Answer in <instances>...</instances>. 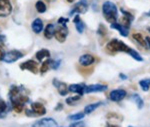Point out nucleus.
<instances>
[{
    "mask_svg": "<svg viewBox=\"0 0 150 127\" xmlns=\"http://www.w3.org/2000/svg\"><path fill=\"white\" fill-rule=\"evenodd\" d=\"M102 12L106 21H108L110 24L116 22L118 18V10L115 3H113L112 1H105L102 5Z\"/></svg>",
    "mask_w": 150,
    "mask_h": 127,
    "instance_id": "f257e3e1",
    "label": "nucleus"
},
{
    "mask_svg": "<svg viewBox=\"0 0 150 127\" xmlns=\"http://www.w3.org/2000/svg\"><path fill=\"white\" fill-rule=\"evenodd\" d=\"M130 47L123 43L122 41L117 40V39H112L106 45V49L109 51L110 53H115V52H126Z\"/></svg>",
    "mask_w": 150,
    "mask_h": 127,
    "instance_id": "f03ea898",
    "label": "nucleus"
},
{
    "mask_svg": "<svg viewBox=\"0 0 150 127\" xmlns=\"http://www.w3.org/2000/svg\"><path fill=\"white\" fill-rule=\"evenodd\" d=\"M22 57H23V53L20 52L19 50H10L7 53H5L2 61H4L6 63H14L16 61H18L19 59H21Z\"/></svg>",
    "mask_w": 150,
    "mask_h": 127,
    "instance_id": "7ed1b4c3",
    "label": "nucleus"
},
{
    "mask_svg": "<svg viewBox=\"0 0 150 127\" xmlns=\"http://www.w3.org/2000/svg\"><path fill=\"white\" fill-rule=\"evenodd\" d=\"M88 10V4H87L86 0H81L80 2H77L76 4L73 6L72 10L69 12V15H73V14H83L86 13V11Z\"/></svg>",
    "mask_w": 150,
    "mask_h": 127,
    "instance_id": "20e7f679",
    "label": "nucleus"
},
{
    "mask_svg": "<svg viewBox=\"0 0 150 127\" xmlns=\"http://www.w3.org/2000/svg\"><path fill=\"white\" fill-rule=\"evenodd\" d=\"M12 12L10 0H0V17H7Z\"/></svg>",
    "mask_w": 150,
    "mask_h": 127,
    "instance_id": "39448f33",
    "label": "nucleus"
},
{
    "mask_svg": "<svg viewBox=\"0 0 150 127\" xmlns=\"http://www.w3.org/2000/svg\"><path fill=\"white\" fill-rule=\"evenodd\" d=\"M68 35V29H67L66 25H60L59 27L55 29V34L54 37L56 38V40L60 43H63L66 40V37Z\"/></svg>",
    "mask_w": 150,
    "mask_h": 127,
    "instance_id": "423d86ee",
    "label": "nucleus"
},
{
    "mask_svg": "<svg viewBox=\"0 0 150 127\" xmlns=\"http://www.w3.org/2000/svg\"><path fill=\"white\" fill-rule=\"evenodd\" d=\"M20 69L21 70H28L29 72L36 74V73L38 72V63L35 62V61L32 59L27 60V61H25V62L21 63Z\"/></svg>",
    "mask_w": 150,
    "mask_h": 127,
    "instance_id": "0eeeda50",
    "label": "nucleus"
},
{
    "mask_svg": "<svg viewBox=\"0 0 150 127\" xmlns=\"http://www.w3.org/2000/svg\"><path fill=\"white\" fill-rule=\"evenodd\" d=\"M32 127H57V122L53 118H42L34 122Z\"/></svg>",
    "mask_w": 150,
    "mask_h": 127,
    "instance_id": "6e6552de",
    "label": "nucleus"
},
{
    "mask_svg": "<svg viewBox=\"0 0 150 127\" xmlns=\"http://www.w3.org/2000/svg\"><path fill=\"white\" fill-rule=\"evenodd\" d=\"M126 91L123 89H115L112 90L109 94V98L111 101H114V102H119L121 101L122 99H124L126 97Z\"/></svg>",
    "mask_w": 150,
    "mask_h": 127,
    "instance_id": "1a4fd4ad",
    "label": "nucleus"
},
{
    "mask_svg": "<svg viewBox=\"0 0 150 127\" xmlns=\"http://www.w3.org/2000/svg\"><path fill=\"white\" fill-rule=\"evenodd\" d=\"M107 90V85L102 84H92L85 86L84 88V93H93V92H103Z\"/></svg>",
    "mask_w": 150,
    "mask_h": 127,
    "instance_id": "9d476101",
    "label": "nucleus"
},
{
    "mask_svg": "<svg viewBox=\"0 0 150 127\" xmlns=\"http://www.w3.org/2000/svg\"><path fill=\"white\" fill-rule=\"evenodd\" d=\"M52 83H53V85L57 88L58 93L61 95V96H65V95H67V93L69 92L68 91V86H67L64 82H61L57 79H53Z\"/></svg>",
    "mask_w": 150,
    "mask_h": 127,
    "instance_id": "9b49d317",
    "label": "nucleus"
},
{
    "mask_svg": "<svg viewBox=\"0 0 150 127\" xmlns=\"http://www.w3.org/2000/svg\"><path fill=\"white\" fill-rule=\"evenodd\" d=\"M31 110L34 112L35 116H42L46 114V108L44 107V105L39 103V102L31 103Z\"/></svg>",
    "mask_w": 150,
    "mask_h": 127,
    "instance_id": "f8f14e48",
    "label": "nucleus"
},
{
    "mask_svg": "<svg viewBox=\"0 0 150 127\" xmlns=\"http://www.w3.org/2000/svg\"><path fill=\"white\" fill-rule=\"evenodd\" d=\"M94 61H95V58L91 54H83L79 57V63L82 66H90L94 63Z\"/></svg>",
    "mask_w": 150,
    "mask_h": 127,
    "instance_id": "ddd939ff",
    "label": "nucleus"
},
{
    "mask_svg": "<svg viewBox=\"0 0 150 127\" xmlns=\"http://www.w3.org/2000/svg\"><path fill=\"white\" fill-rule=\"evenodd\" d=\"M31 28H32L33 32L35 34H39L40 32H42V30L44 29V24L43 21L40 18H35L33 20L32 24H31Z\"/></svg>",
    "mask_w": 150,
    "mask_h": 127,
    "instance_id": "4468645a",
    "label": "nucleus"
},
{
    "mask_svg": "<svg viewBox=\"0 0 150 127\" xmlns=\"http://www.w3.org/2000/svg\"><path fill=\"white\" fill-rule=\"evenodd\" d=\"M84 86L83 84H71L68 86V91L72 92V93H77L78 95H83L84 94Z\"/></svg>",
    "mask_w": 150,
    "mask_h": 127,
    "instance_id": "2eb2a0df",
    "label": "nucleus"
},
{
    "mask_svg": "<svg viewBox=\"0 0 150 127\" xmlns=\"http://www.w3.org/2000/svg\"><path fill=\"white\" fill-rule=\"evenodd\" d=\"M55 29H56V26L53 23H49L46 25V27L44 28V36L46 39H51L52 37H54L55 34Z\"/></svg>",
    "mask_w": 150,
    "mask_h": 127,
    "instance_id": "dca6fc26",
    "label": "nucleus"
},
{
    "mask_svg": "<svg viewBox=\"0 0 150 127\" xmlns=\"http://www.w3.org/2000/svg\"><path fill=\"white\" fill-rule=\"evenodd\" d=\"M110 27L112 29H116V30L119 31V33L121 34L122 36H124V37H127L128 34H129V32H128V28L124 27L123 25H121L120 23H111L110 24Z\"/></svg>",
    "mask_w": 150,
    "mask_h": 127,
    "instance_id": "f3484780",
    "label": "nucleus"
},
{
    "mask_svg": "<svg viewBox=\"0 0 150 127\" xmlns=\"http://www.w3.org/2000/svg\"><path fill=\"white\" fill-rule=\"evenodd\" d=\"M73 22L75 24V28H76L77 32L79 33H82L84 30V24L82 22V20L80 19V16H79V14H77V15H75L74 19H73Z\"/></svg>",
    "mask_w": 150,
    "mask_h": 127,
    "instance_id": "a211bd4d",
    "label": "nucleus"
},
{
    "mask_svg": "<svg viewBox=\"0 0 150 127\" xmlns=\"http://www.w3.org/2000/svg\"><path fill=\"white\" fill-rule=\"evenodd\" d=\"M36 59L38 61H43L45 58H49L50 57V51L47 49H40L39 51L36 52Z\"/></svg>",
    "mask_w": 150,
    "mask_h": 127,
    "instance_id": "6ab92c4d",
    "label": "nucleus"
},
{
    "mask_svg": "<svg viewBox=\"0 0 150 127\" xmlns=\"http://www.w3.org/2000/svg\"><path fill=\"white\" fill-rule=\"evenodd\" d=\"M102 104V102H96V103H92V104H88L85 106L84 108V113L85 114H90L95 110L96 108H98L100 105Z\"/></svg>",
    "mask_w": 150,
    "mask_h": 127,
    "instance_id": "aec40b11",
    "label": "nucleus"
},
{
    "mask_svg": "<svg viewBox=\"0 0 150 127\" xmlns=\"http://www.w3.org/2000/svg\"><path fill=\"white\" fill-rule=\"evenodd\" d=\"M35 8H36V11L38 13H45L47 10V6L42 0H38L37 2L35 3Z\"/></svg>",
    "mask_w": 150,
    "mask_h": 127,
    "instance_id": "412c9836",
    "label": "nucleus"
},
{
    "mask_svg": "<svg viewBox=\"0 0 150 127\" xmlns=\"http://www.w3.org/2000/svg\"><path fill=\"white\" fill-rule=\"evenodd\" d=\"M51 63H52V60L50 59V58H47L46 60L44 61V62L41 64V67H40V72L42 73V74H44V73H46L48 70L51 68Z\"/></svg>",
    "mask_w": 150,
    "mask_h": 127,
    "instance_id": "4be33fe9",
    "label": "nucleus"
},
{
    "mask_svg": "<svg viewBox=\"0 0 150 127\" xmlns=\"http://www.w3.org/2000/svg\"><path fill=\"white\" fill-rule=\"evenodd\" d=\"M7 110H8V106H7L6 102L4 100L0 99V118L5 117Z\"/></svg>",
    "mask_w": 150,
    "mask_h": 127,
    "instance_id": "5701e85b",
    "label": "nucleus"
},
{
    "mask_svg": "<svg viewBox=\"0 0 150 127\" xmlns=\"http://www.w3.org/2000/svg\"><path fill=\"white\" fill-rule=\"evenodd\" d=\"M84 116H85V113H84V112H78V113L69 115L67 117V119L70 121H79V120H81V119H83Z\"/></svg>",
    "mask_w": 150,
    "mask_h": 127,
    "instance_id": "b1692460",
    "label": "nucleus"
},
{
    "mask_svg": "<svg viewBox=\"0 0 150 127\" xmlns=\"http://www.w3.org/2000/svg\"><path fill=\"white\" fill-rule=\"evenodd\" d=\"M133 39H134L136 42H138L140 45L143 46V47H145L146 46V40H144V38L142 37V35L140 33H134L132 35Z\"/></svg>",
    "mask_w": 150,
    "mask_h": 127,
    "instance_id": "393cba45",
    "label": "nucleus"
},
{
    "mask_svg": "<svg viewBox=\"0 0 150 127\" xmlns=\"http://www.w3.org/2000/svg\"><path fill=\"white\" fill-rule=\"evenodd\" d=\"M127 53H128V54H129L130 56H131L133 59H135L136 61H140V62H141V61H143V58H142L141 56H140L139 53H138V52H136L135 50L131 49V48H129V49H128Z\"/></svg>",
    "mask_w": 150,
    "mask_h": 127,
    "instance_id": "a878e982",
    "label": "nucleus"
},
{
    "mask_svg": "<svg viewBox=\"0 0 150 127\" xmlns=\"http://www.w3.org/2000/svg\"><path fill=\"white\" fill-rule=\"evenodd\" d=\"M132 99L134 100V102H135V103H136L137 107H138L139 109L143 108V106H144V102H143V100H142V98L139 96L138 94H133V95H132Z\"/></svg>",
    "mask_w": 150,
    "mask_h": 127,
    "instance_id": "bb28decb",
    "label": "nucleus"
},
{
    "mask_svg": "<svg viewBox=\"0 0 150 127\" xmlns=\"http://www.w3.org/2000/svg\"><path fill=\"white\" fill-rule=\"evenodd\" d=\"M81 95H77V96H71V97H68L66 98V104L68 105H76L77 102L81 99Z\"/></svg>",
    "mask_w": 150,
    "mask_h": 127,
    "instance_id": "cd10ccee",
    "label": "nucleus"
},
{
    "mask_svg": "<svg viewBox=\"0 0 150 127\" xmlns=\"http://www.w3.org/2000/svg\"><path fill=\"white\" fill-rule=\"evenodd\" d=\"M139 85L143 91H148L150 87V79H143L139 81Z\"/></svg>",
    "mask_w": 150,
    "mask_h": 127,
    "instance_id": "c85d7f7f",
    "label": "nucleus"
},
{
    "mask_svg": "<svg viewBox=\"0 0 150 127\" xmlns=\"http://www.w3.org/2000/svg\"><path fill=\"white\" fill-rule=\"evenodd\" d=\"M12 108L15 112L17 113H21L23 111V108H24V104H21V103H18V102H15V103H12Z\"/></svg>",
    "mask_w": 150,
    "mask_h": 127,
    "instance_id": "c756f323",
    "label": "nucleus"
},
{
    "mask_svg": "<svg viewBox=\"0 0 150 127\" xmlns=\"http://www.w3.org/2000/svg\"><path fill=\"white\" fill-rule=\"evenodd\" d=\"M60 64H61V60L58 59V60H52V63H51V69L53 70H56L59 68Z\"/></svg>",
    "mask_w": 150,
    "mask_h": 127,
    "instance_id": "7c9ffc66",
    "label": "nucleus"
},
{
    "mask_svg": "<svg viewBox=\"0 0 150 127\" xmlns=\"http://www.w3.org/2000/svg\"><path fill=\"white\" fill-rule=\"evenodd\" d=\"M69 127H85V123H84L83 121H76V122H74V123H72V124H70V126Z\"/></svg>",
    "mask_w": 150,
    "mask_h": 127,
    "instance_id": "2f4dec72",
    "label": "nucleus"
},
{
    "mask_svg": "<svg viewBox=\"0 0 150 127\" xmlns=\"http://www.w3.org/2000/svg\"><path fill=\"white\" fill-rule=\"evenodd\" d=\"M68 22V18H64V17H60L57 21V24L59 25H66V23Z\"/></svg>",
    "mask_w": 150,
    "mask_h": 127,
    "instance_id": "473e14b6",
    "label": "nucleus"
},
{
    "mask_svg": "<svg viewBox=\"0 0 150 127\" xmlns=\"http://www.w3.org/2000/svg\"><path fill=\"white\" fill-rule=\"evenodd\" d=\"M121 12H122V13H123V15H124V16H126L127 18H129V19H130V20H131V21L133 20V19H134V17H133V15H132L131 13H129V12H127V11L123 10V9H121Z\"/></svg>",
    "mask_w": 150,
    "mask_h": 127,
    "instance_id": "72a5a7b5",
    "label": "nucleus"
},
{
    "mask_svg": "<svg viewBox=\"0 0 150 127\" xmlns=\"http://www.w3.org/2000/svg\"><path fill=\"white\" fill-rule=\"evenodd\" d=\"M97 32L99 33V34H101V35H104V34H106V28L104 27L103 25H100L99 26V28H98V30H97Z\"/></svg>",
    "mask_w": 150,
    "mask_h": 127,
    "instance_id": "f704fd0d",
    "label": "nucleus"
},
{
    "mask_svg": "<svg viewBox=\"0 0 150 127\" xmlns=\"http://www.w3.org/2000/svg\"><path fill=\"white\" fill-rule=\"evenodd\" d=\"M4 55H5V52H4V49L1 47V46H0V61L3 60Z\"/></svg>",
    "mask_w": 150,
    "mask_h": 127,
    "instance_id": "c9c22d12",
    "label": "nucleus"
},
{
    "mask_svg": "<svg viewBox=\"0 0 150 127\" xmlns=\"http://www.w3.org/2000/svg\"><path fill=\"white\" fill-rule=\"evenodd\" d=\"M62 107H63V105H62V103H59V104H58V106L55 107V110H56V111H58V110H61Z\"/></svg>",
    "mask_w": 150,
    "mask_h": 127,
    "instance_id": "e433bc0d",
    "label": "nucleus"
},
{
    "mask_svg": "<svg viewBox=\"0 0 150 127\" xmlns=\"http://www.w3.org/2000/svg\"><path fill=\"white\" fill-rule=\"evenodd\" d=\"M119 77L121 78L122 80H126V79H127V76H126V75L123 74V73H120V74H119Z\"/></svg>",
    "mask_w": 150,
    "mask_h": 127,
    "instance_id": "4c0bfd02",
    "label": "nucleus"
},
{
    "mask_svg": "<svg viewBox=\"0 0 150 127\" xmlns=\"http://www.w3.org/2000/svg\"><path fill=\"white\" fill-rule=\"evenodd\" d=\"M4 41H5V36L2 35V34H0V43L4 42Z\"/></svg>",
    "mask_w": 150,
    "mask_h": 127,
    "instance_id": "58836bf2",
    "label": "nucleus"
},
{
    "mask_svg": "<svg viewBox=\"0 0 150 127\" xmlns=\"http://www.w3.org/2000/svg\"><path fill=\"white\" fill-rule=\"evenodd\" d=\"M145 39H146V42H147V44H148L149 48H150V37H146Z\"/></svg>",
    "mask_w": 150,
    "mask_h": 127,
    "instance_id": "ea45409f",
    "label": "nucleus"
},
{
    "mask_svg": "<svg viewBox=\"0 0 150 127\" xmlns=\"http://www.w3.org/2000/svg\"><path fill=\"white\" fill-rule=\"evenodd\" d=\"M67 2H69V3H72V2H74V0H67Z\"/></svg>",
    "mask_w": 150,
    "mask_h": 127,
    "instance_id": "a19ab883",
    "label": "nucleus"
},
{
    "mask_svg": "<svg viewBox=\"0 0 150 127\" xmlns=\"http://www.w3.org/2000/svg\"><path fill=\"white\" fill-rule=\"evenodd\" d=\"M145 15H146V16H150V11L148 12V13H146V14H145Z\"/></svg>",
    "mask_w": 150,
    "mask_h": 127,
    "instance_id": "79ce46f5",
    "label": "nucleus"
},
{
    "mask_svg": "<svg viewBox=\"0 0 150 127\" xmlns=\"http://www.w3.org/2000/svg\"><path fill=\"white\" fill-rule=\"evenodd\" d=\"M110 127H119V126H116V125H112V126H110Z\"/></svg>",
    "mask_w": 150,
    "mask_h": 127,
    "instance_id": "37998d69",
    "label": "nucleus"
},
{
    "mask_svg": "<svg viewBox=\"0 0 150 127\" xmlns=\"http://www.w3.org/2000/svg\"><path fill=\"white\" fill-rule=\"evenodd\" d=\"M148 30H149V31H150V28H148Z\"/></svg>",
    "mask_w": 150,
    "mask_h": 127,
    "instance_id": "c03bdc74",
    "label": "nucleus"
},
{
    "mask_svg": "<svg viewBox=\"0 0 150 127\" xmlns=\"http://www.w3.org/2000/svg\"><path fill=\"white\" fill-rule=\"evenodd\" d=\"M129 127H132V126H129Z\"/></svg>",
    "mask_w": 150,
    "mask_h": 127,
    "instance_id": "a18cd8bd",
    "label": "nucleus"
}]
</instances>
